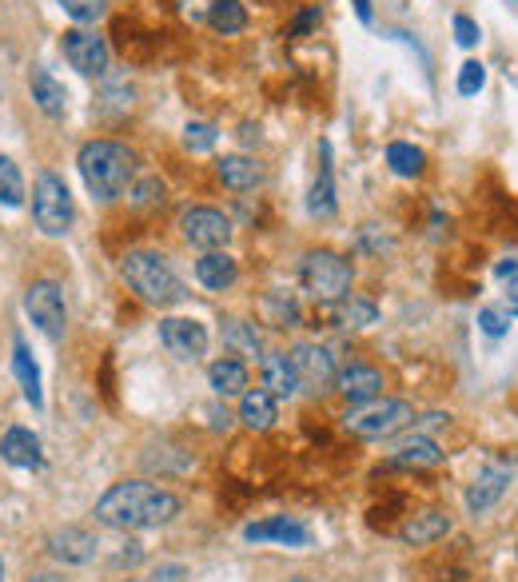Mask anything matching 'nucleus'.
I'll return each mask as SVG.
<instances>
[{
  "instance_id": "obj_1",
  "label": "nucleus",
  "mask_w": 518,
  "mask_h": 582,
  "mask_svg": "<svg viewBox=\"0 0 518 582\" xmlns=\"http://www.w3.org/2000/svg\"><path fill=\"white\" fill-rule=\"evenodd\" d=\"M176 515H180V499L156 483H144V479L116 483L96 503V519L112 531H152V527L172 523Z\"/></svg>"
},
{
  "instance_id": "obj_2",
  "label": "nucleus",
  "mask_w": 518,
  "mask_h": 582,
  "mask_svg": "<svg viewBox=\"0 0 518 582\" xmlns=\"http://www.w3.org/2000/svg\"><path fill=\"white\" fill-rule=\"evenodd\" d=\"M80 164V176L88 184V192L100 200V204H112L120 200L128 188H132V176H136V156L132 148L116 144V140H88L76 156Z\"/></svg>"
},
{
  "instance_id": "obj_3",
  "label": "nucleus",
  "mask_w": 518,
  "mask_h": 582,
  "mask_svg": "<svg viewBox=\"0 0 518 582\" xmlns=\"http://www.w3.org/2000/svg\"><path fill=\"white\" fill-rule=\"evenodd\" d=\"M120 272H124L128 288L136 291L144 303H152V307H176V303L188 299L184 280L176 276V268L160 252H128Z\"/></svg>"
},
{
  "instance_id": "obj_4",
  "label": "nucleus",
  "mask_w": 518,
  "mask_h": 582,
  "mask_svg": "<svg viewBox=\"0 0 518 582\" xmlns=\"http://www.w3.org/2000/svg\"><path fill=\"white\" fill-rule=\"evenodd\" d=\"M299 280L303 288L311 291V299L319 303H339L343 295H351V264L339 256V252H307L303 268H299Z\"/></svg>"
},
{
  "instance_id": "obj_5",
  "label": "nucleus",
  "mask_w": 518,
  "mask_h": 582,
  "mask_svg": "<svg viewBox=\"0 0 518 582\" xmlns=\"http://www.w3.org/2000/svg\"><path fill=\"white\" fill-rule=\"evenodd\" d=\"M32 220L44 236H64L72 228V192L56 172H40L32 188Z\"/></svg>"
},
{
  "instance_id": "obj_6",
  "label": "nucleus",
  "mask_w": 518,
  "mask_h": 582,
  "mask_svg": "<svg viewBox=\"0 0 518 582\" xmlns=\"http://www.w3.org/2000/svg\"><path fill=\"white\" fill-rule=\"evenodd\" d=\"M411 419H415L411 403H403V399H371V403H363L359 411L347 415V431L359 435V439H391Z\"/></svg>"
},
{
  "instance_id": "obj_7",
  "label": "nucleus",
  "mask_w": 518,
  "mask_h": 582,
  "mask_svg": "<svg viewBox=\"0 0 518 582\" xmlns=\"http://www.w3.org/2000/svg\"><path fill=\"white\" fill-rule=\"evenodd\" d=\"M24 311L28 319L48 335V339H64L68 331V311H64V295L52 280H36L24 291Z\"/></svg>"
},
{
  "instance_id": "obj_8",
  "label": "nucleus",
  "mask_w": 518,
  "mask_h": 582,
  "mask_svg": "<svg viewBox=\"0 0 518 582\" xmlns=\"http://www.w3.org/2000/svg\"><path fill=\"white\" fill-rule=\"evenodd\" d=\"M60 52H64V60H68L76 72H84V76H104V72H108V60H112L104 36L92 32V28H68V32L60 36Z\"/></svg>"
},
{
  "instance_id": "obj_9",
  "label": "nucleus",
  "mask_w": 518,
  "mask_h": 582,
  "mask_svg": "<svg viewBox=\"0 0 518 582\" xmlns=\"http://www.w3.org/2000/svg\"><path fill=\"white\" fill-rule=\"evenodd\" d=\"M180 228H184V240L204 252H220L232 240V220L216 208H188L180 216Z\"/></svg>"
},
{
  "instance_id": "obj_10",
  "label": "nucleus",
  "mask_w": 518,
  "mask_h": 582,
  "mask_svg": "<svg viewBox=\"0 0 518 582\" xmlns=\"http://www.w3.org/2000/svg\"><path fill=\"white\" fill-rule=\"evenodd\" d=\"M287 355H291V367H295L299 387H307V391H323V387H331L335 375H339L335 355H331L327 347H319V343H299V347H291Z\"/></svg>"
},
{
  "instance_id": "obj_11",
  "label": "nucleus",
  "mask_w": 518,
  "mask_h": 582,
  "mask_svg": "<svg viewBox=\"0 0 518 582\" xmlns=\"http://www.w3.org/2000/svg\"><path fill=\"white\" fill-rule=\"evenodd\" d=\"M160 343H164L172 355H180V359H200V355L208 351V331H204V323H196V319L172 315V319L160 323Z\"/></svg>"
},
{
  "instance_id": "obj_12",
  "label": "nucleus",
  "mask_w": 518,
  "mask_h": 582,
  "mask_svg": "<svg viewBox=\"0 0 518 582\" xmlns=\"http://www.w3.org/2000/svg\"><path fill=\"white\" fill-rule=\"evenodd\" d=\"M511 467L507 463H491V467H483L479 475H475V483H471V491H467V507L475 511V515H483V511H491L503 495H507V487H511Z\"/></svg>"
},
{
  "instance_id": "obj_13",
  "label": "nucleus",
  "mask_w": 518,
  "mask_h": 582,
  "mask_svg": "<svg viewBox=\"0 0 518 582\" xmlns=\"http://www.w3.org/2000/svg\"><path fill=\"white\" fill-rule=\"evenodd\" d=\"M244 539H248V543H279V547H311V531H307V523L287 519V515H279V519H263V523L244 527Z\"/></svg>"
},
{
  "instance_id": "obj_14",
  "label": "nucleus",
  "mask_w": 518,
  "mask_h": 582,
  "mask_svg": "<svg viewBox=\"0 0 518 582\" xmlns=\"http://www.w3.org/2000/svg\"><path fill=\"white\" fill-rule=\"evenodd\" d=\"M335 387H339V395L347 399V403H371V399H379V391H383V375L375 371V367H367V363H351V367H343L339 375H335Z\"/></svg>"
},
{
  "instance_id": "obj_15",
  "label": "nucleus",
  "mask_w": 518,
  "mask_h": 582,
  "mask_svg": "<svg viewBox=\"0 0 518 582\" xmlns=\"http://www.w3.org/2000/svg\"><path fill=\"white\" fill-rule=\"evenodd\" d=\"M96 535H88L84 527H64V531H56L52 539H48V551L60 559V563H72V567H84V563H92L96 559Z\"/></svg>"
},
{
  "instance_id": "obj_16",
  "label": "nucleus",
  "mask_w": 518,
  "mask_h": 582,
  "mask_svg": "<svg viewBox=\"0 0 518 582\" xmlns=\"http://www.w3.org/2000/svg\"><path fill=\"white\" fill-rule=\"evenodd\" d=\"M28 88H32V100H36V108H40L44 116H52V120L64 116V108H68V92H64V84H60L48 68H32Z\"/></svg>"
},
{
  "instance_id": "obj_17",
  "label": "nucleus",
  "mask_w": 518,
  "mask_h": 582,
  "mask_svg": "<svg viewBox=\"0 0 518 582\" xmlns=\"http://www.w3.org/2000/svg\"><path fill=\"white\" fill-rule=\"evenodd\" d=\"M259 371H263V391H267V395L287 399V395L299 391V379H295V367H291V355H287V351H271V355H263Z\"/></svg>"
},
{
  "instance_id": "obj_18",
  "label": "nucleus",
  "mask_w": 518,
  "mask_h": 582,
  "mask_svg": "<svg viewBox=\"0 0 518 582\" xmlns=\"http://www.w3.org/2000/svg\"><path fill=\"white\" fill-rule=\"evenodd\" d=\"M447 455L439 451V443L435 439H427L423 431H415L411 439H403V443H395V451H391V463L395 467H439Z\"/></svg>"
},
{
  "instance_id": "obj_19",
  "label": "nucleus",
  "mask_w": 518,
  "mask_h": 582,
  "mask_svg": "<svg viewBox=\"0 0 518 582\" xmlns=\"http://www.w3.org/2000/svg\"><path fill=\"white\" fill-rule=\"evenodd\" d=\"M0 459L12 463V467H24V471L40 467V439L32 431H24V427H12L0 439Z\"/></svg>"
},
{
  "instance_id": "obj_20",
  "label": "nucleus",
  "mask_w": 518,
  "mask_h": 582,
  "mask_svg": "<svg viewBox=\"0 0 518 582\" xmlns=\"http://www.w3.org/2000/svg\"><path fill=\"white\" fill-rule=\"evenodd\" d=\"M236 276H240V268H236V260H232L228 252H204V256L196 260V280H200L204 288L224 291L236 284Z\"/></svg>"
},
{
  "instance_id": "obj_21",
  "label": "nucleus",
  "mask_w": 518,
  "mask_h": 582,
  "mask_svg": "<svg viewBox=\"0 0 518 582\" xmlns=\"http://www.w3.org/2000/svg\"><path fill=\"white\" fill-rule=\"evenodd\" d=\"M447 531H451V519H447L443 511H419V515H411V519L403 523V543L427 547V543L443 539Z\"/></svg>"
},
{
  "instance_id": "obj_22",
  "label": "nucleus",
  "mask_w": 518,
  "mask_h": 582,
  "mask_svg": "<svg viewBox=\"0 0 518 582\" xmlns=\"http://www.w3.org/2000/svg\"><path fill=\"white\" fill-rule=\"evenodd\" d=\"M275 419H279L275 395H267V391H244V395H240V423H244V427L267 431Z\"/></svg>"
},
{
  "instance_id": "obj_23",
  "label": "nucleus",
  "mask_w": 518,
  "mask_h": 582,
  "mask_svg": "<svg viewBox=\"0 0 518 582\" xmlns=\"http://www.w3.org/2000/svg\"><path fill=\"white\" fill-rule=\"evenodd\" d=\"M208 379H212V391L224 395V399L248 391V367H244V359H216L208 367Z\"/></svg>"
},
{
  "instance_id": "obj_24",
  "label": "nucleus",
  "mask_w": 518,
  "mask_h": 582,
  "mask_svg": "<svg viewBox=\"0 0 518 582\" xmlns=\"http://www.w3.org/2000/svg\"><path fill=\"white\" fill-rule=\"evenodd\" d=\"M216 168H220V180L232 192H252L259 180H263V168H259L252 156H224Z\"/></svg>"
},
{
  "instance_id": "obj_25",
  "label": "nucleus",
  "mask_w": 518,
  "mask_h": 582,
  "mask_svg": "<svg viewBox=\"0 0 518 582\" xmlns=\"http://www.w3.org/2000/svg\"><path fill=\"white\" fill-rule=\"evenodd\" d=\"M311 216H335V176H331V144H323V168H319V180L311 188V200H307Z\"/></svg>"
},
{
  "instance_id": "obj_26",
  "label": "nucleus",
  "mask_w": 518,
  "mask_h": 582,
  "mask_svg": "<svg viewBox=\"0 0 518 582\" xmlns=\"http://www.w3.org/2000/svg\"><path fill=\"white\" fill-rule=\"evenodd\" d=\"M208 24H212L216 32H224V36L244 32V28H248V8H244V0H212V4H208Z\"/></svg>"
},
{
  "instance_id": "obj_27",
  "label": "nucleus",
  "mask_w": 518,
  "mask_h": 582,
  "mask_svg": "<svg viewBox=\"0 0 518 582\" xmlns=\"http://www.w3.org/2000/svg\"><path fill=\"white\" fill-rule=\"evenodd\" d=\"M335 319H339V327H371V323H379V307L371 303V299H363V295H343L339 303H335Z\"/></svg>"
},
{
  "instance_id": "obj_28",
  "label": "nucleus",
  "mask_w": 518,
  "mask_h": 582,
  "mask_svg": "<svg viewBox=\"0 0 518 582\" xmlns=\"http://www.w3.org/2000/svg\"><path fill=\"white\" fill-rule=\"evenodd\" d=\"M12 367H16V379H20V387H24V399L32 403V407H40L44 399H40V371H36V363H32V355H28V347L16 339V347H12Z\"/></svg>"
},
{
  "instance_id": "obj_29",
  "label": "nucleus",
  "mask_w": 518,
  "mask_h": 582,
  "mask_svg": "<svg viewBox=\"0 0 518 582\" xmlns=\"http://www.w3.org/2000/svg\"><path fill=\"white\" fill-rule=\"evenodd\" d=\"M224 343L236 355H259L263 351V339H259L256 323H248V319H224Z\"/></svg>"
},
{
  "instance_id": "obj_30",
  "label": "nucleus",
  "mask_w": 518,
  "mask_h": 582,
  "mask_svg": "<svg viewBox=\"0 0 518 582\" xmlns=\"http://www.w3.org/2000/svg\"><path fill=\"white\" fill-rule=\"evenodd\" d=\"M387 164H391V172L395 176H419L423 172V164H427V156L415 148V144H407V140H395V144H387Z\"/></svg>"
},
{
  "instance_id": "obj_31",
  "label": "nucleus",
  "mask_w": 518,
  "mask_h": 582,
  "mask_svg": "<svg viewBox=\"0 0 518 582\" xmlns=\"http://www.w3.org/2000/svg\"><path fill=\"white\" fill-rule=\"evenodd\" d=\"M0 204L4 208H20L24 204V180H20V168L0 156Z\"/></svg>"
},
{
  "instance_id": "obj_32",
  "label": "nucleus",
  "mask_w": 518,
  "mask_h": 582,
  "mask_svg": "<svg viewBox=\"0 0 518 582\" xmlns=\"http://www.w3.org/2000/svg\"><path fill=\"white\" fill-rule=\"evenodd\" d=\"M263 311H267V323L271 327H295L299 323V303L291 299V295H267L263 299Z\"/></svg>"
},
{
  "instance_id": "obj_33",
  "label": "nucleus",
  "mask_w": 518,
  "mask_h": 582,
  "mask_svg": "<svg viewBox=\"0 0 518 582\" xmlns=\"http://www.w3.org/2000/svg\"><path fill=\"white\" fill-rule=\"evenodd\" d=\"M60 8L76 20V24H96L108 12V0H60Z\"/></svg>"
},
{
  "instance_id": "obj_34",
  "label": "nucleus",
  "mask_w": 518,
  "mask_h": 582,
  "mask_svg": "<svg viewBox=\"0 0 518 582\" xmlns=\"http://www.w3.org/2000/svg\"><path fill=\"white\" fill-rule=\"evenodd\" d=\"M487 84V64L483 60H467L459 68V96H479Z\"/></svg>"
},
{
  "instance_id": "obj_35",
  "label": "nucleus",
  "mask_w": 518,
  "mask_h": 582,
  "mask_svg": "<svg viewBox=\"0 0 518 582\" xmlns=\"http://www.w3.org/2000/svg\"><path fill=\"white\" fill-rule=\"evenodd\" d=\"M216 124H204V120H192L188 128H184V148L188 152H208L212 144H216Z\"/></svg>"
},
{
  "instance_id": "obj_36",
  "label": "nucleus",
  "mask_w": 518,
  "mask_h": 582,
  "mask_svg": "<svg viewBox=\"0 0 518 582\" xmlns=\"http://www.w3.org/2000/svg\"><path fill=\"white\" fill-rule=\"evenodd\" d=\"M132 204H136V208H160V204H164V184H160L156 176L140 180V184L132 188Z\"/></svg>"
},
{
  "instance_id": "obj_37",
  "label": "nucleus",
  "mask_w": 518,
  "mask_h": 582,
  "mask_svg": "<svg viewBox=\"0 0 518 582\" xmlns=\"http://www.w3.org/2000/svg\"><path fill=\"white\" fill-rule=\"evenodd\" d=\"M507 323H511V315H507V311H499V307H483V311H479V327H483L491 339L507 335Z\"/></svg>"
},
{
  "instance_id": "obj_38",
  "label": "nucleus",
  "mask_w": 518,
  "mask_h": 582,
  "mask_svg": "<svg viewBox=\"0 0 518 582\" xmlns=\"http://www.w3.org/2000/svg\"><path fill=\"white\" fill-rule=\"evenodd\" d=\"M455 40H459L463 48H475V44L483 40V32H479V24H475L471 16L459 12V16H455Z\"/></svg>"
},
{
  "instance_id": "obj_39",
  "label": "nucleus",
  "mask_w": 518,
  "mask_h": 582,
  "mask_svg": "<svg viewBox=\"0 0 518 582\" xmlns=\"http://www.w3.org/2000/svg\"><path fill=\"white\" fill-rule=\"evenodd\" d=\"M319 24V8H307V12H299L295 16V24H291V36H303V32H311Z\"/></svg>"
},
{
  "instance_id": "obj_40",
  "label": "nucleus",
  "mask_w": 518,
  "mask_h": 582,
  "mask_svg": "<svg viewBox=\"0 0 518 582\" xmlns=\"http://www.w3.org/2000/svg\"><path fill=\"white\" fill-rule=\"evenodd\" d=\"M184 579V567H160L156 571V582H180Z\"/></svg>"
},
{
  "instance_id": "obj_41",
  "label": "nucleus",
  "mask_w": 518,
  "mask_h": 582,
  "mask_svg": "<svg viewBox=\"0 0 518 582\" xmlns=\"http://www.w3.org/2000/svg\"><path fill=\"white\" fill-rule=\"evenodd\" d=\"M495 276H499V280H507V276H518V260H507V264H499V268H495Z\"/></svg>"
},
{
  "instance_id": "obj_42",
  "label": "nucleus",
  "mask_w": 518,
  "mask_h": 582,
  "mask_svg": "<svg viewBox=\"0 0 518 582\" xmlns=\"http://www.w3.org/2000/svg\"><path fill=\"white\" fill-rule=\"evenodd\" d=\"M351 4H355L359 20H363V24H371V0H351Z\"/></svg>"
},
{
  "instance_id": "obj_43",
  "label": "nucleus",
  "mask_w": 518,
  "mask_h": 582,
  "mask_svg": "<svg viewBox=\"0 0 518 582\" xmlns=\"http://www.w3.org/2000/svg\"><path fill=\"white\" fill-rule=\"evenodd\" d=\"M0 582H4V563H0Z\"/></svg>"
},
{
  "instance_id": "obj_44",
  "label": "nucleus",
  "mask_w": 518,
  "mask_h": 582,
  "mask_svg": "<svg viewBox=\"0 0 518 582\" xmlns=\"http://www.w3.org/2000/svg\"><path fill=\"white\" fill-rule=\"evenodd\" d=\"M515 315H518V307H511V319H515Z\"/></svg>"
},
{
  "instance_id": "obj_45",
  "label": "nucleus",
  "mask_w": 518,
  "mask_h": 582,
  "mask_svg": "<svg viewBox=\"0 0 518 582\" xmlns=\"http://www.w3.org/2000/svg\"><path fill=\"white\" fill-rule=\"evenodd\" d=\"M291 582H307V579H291Z\"/></svg>"
},
{
  "instance_id": "obj_46",
  "label": "nucleus",
  "mask_w": 518,
  "mask_h": 582,
  "mask_svg": "<svg viewBox=\"0 0 518 582\" xmlns=\"http://www.w3.org/2000/svg\"><path fill=\"white\" fill-rule=\"evenodd\" d=\"M128 582H144V579H128Z\"/></svg>"
}]
</instances>
